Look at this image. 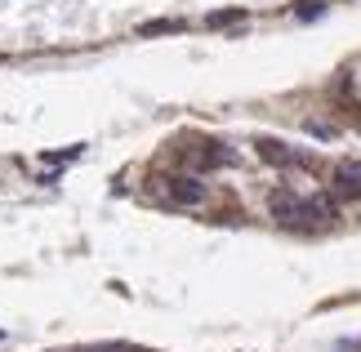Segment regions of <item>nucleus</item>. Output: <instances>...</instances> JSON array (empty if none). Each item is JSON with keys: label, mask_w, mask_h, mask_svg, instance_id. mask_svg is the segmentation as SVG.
Returning a JSON list of instances; mask_svg holds the SVG:
<instances>
[{"label": "nucleus", "mask_w": 361, "mask_h": 352, "mask_svg": "<svg viewBox=\"0 0 361 352\" xmlns=\"http://www.w3.org/2000/svg\"><path fill=\"white\" fill-rule=\"evenodd\" d=\"M80 152H85V147H63V152H49L45 161H49V165H67V161H76Z\"/></svg>", "instance_id": "10"}, {"label": "nucleus", "mask_w": 361, "mask_h": 352, "mask_svg": "<svg viewBox=\"0 0 361 352\" xmlns=\"http://www.w3.org/2000/svg\"><path fill=\"white\" fill-rule=\"evenodd\" d=\"M268 210H272L276 223H286V228H303V223H308V196H299L290 188H276L268 196Z\"/></svg>", "instance_id": "1"}, {"label": "nucleus", "mask_w": 361, "mask_h": 352, "mask_svg": "<svg viewBox=\"0 0 361 352\" xmlns=\"http://www.w3.org/2000/svg\"><path fill=\"white\" fill-rule=\"evenodd\" d=\"M259 157L263 161H268V165H281V170H286V165H308V157H299V152H290L286 143H281V138H259Z\"/></svg>", "instance_id": "4"}, {"label": "nucleus", "mask_w": 361, "mask_h": 352, "mask_svg": "<svg viewBox=\"0 0 361 352\" xmlns=\"http://www.w3.org/2000/svg\"><path fill=\"white\" fill-rule=\"evenodd\" d=\"M170 32H183V18H152L138 27V36H170Z\"/></svg>", "instance_id": "6"}, {"label": "nucleus", "mask_w": 361, "mask_h": 352, "mask_svg": "<svg viewBox=\"0 0 361 352\" xmlns=\"http://www.w3.org/2000/svg\"><path fill=\"white\" fill-rule=\"evenodd\" d=\"M232 23H245V13L241 9H219V13L205 18V27H232Z\"/></svg>", "instance_id": "8"}, {"label": "nucleus", "mask_w": 361, "mask_h": 352, "mask_svg": "<svg viewBox=\"0 0 361 352\" xmlns=\"http://www.w3.org/2000/svg\"><path fill=\"white\" fill-rule=\"evenodd\" d=\"M330 188H335L339 201H361V165H335Z\"/></svg>", "instance_id": "3"}, {"label": "nucleus", "mask_w": 361, "mask_h": 352, "mask_svg": "<svg viewBox=\"0 0 361 352\" xmlns=\"http://www.w3.org/2000/svg\"><path fill=\"white\" fill-rule=\"evenodd\" d=\"M326 223V219H335V201L330 196H308V223Z\"/></svg>", "instance_id": "7"}, {"label": "nucleus", "mask_w": 361, "mask_h": 352, "mask_svg": "<svg viewBox=\"0 0 361 352\" xmlns=\"http://www.w3.org/2000/svg\"><path fill=\"white\" fill-rule=\"evenodd\" d=\"M308 134H312V138H335V125H322V121H308Z\"/></svg>", "instance_id": "11"}, {"label": "nucleus", "mask_w": 361, "mask_h": 352, "mask_svg": "<svg viewBox=\"0 0 361 352\" xmlns=\"http://www.w3.org/2000/svg\"><path fill=\"white\" fill-rule=\"evenodd\" d=\"M161 192H165V201H170V205H201L205 201V192H210V188H205V183L197 178V174H170V178H161Z\"/></svg>", "instance_id": "2"}, {"label": "nucleus", "mask_w": 361, "mask_h": 352, "mask_svg": "<svg viewBox=\"0 0 361 352\" xmlns=\"http://www.w3.org/2000/svg\"><path fill=\"white\" fill-rule=\"evenodd\" d=\"M188 161H192V170H219V165H232L237 157H232L228 147H219V143H205V147L192 152Z\"/></svg>", "instance_id": "5"}, {"label": "nucleus", "mask_w": 361, "mask_h": 352, "mask_svg": "<svg viewBox=\"0 0 361 352\" xmlns=\"http://www.w3.org/2000/svg\"><path fill=\"white\" fill-rule=\"evenodd\" d=\"M322 13H326V0H303V5L295 9V18L299 23H312V18H322Z\"/></svg>", "instance_id": "9"}, {"label": "nucleus", "mask_w": 361, "mask_h": 352, "mask_svg": "<svg viewBox=\"0 0 361 352\" xmlns=\"http://www.w3.org/2000/svg\"><path fill=\"white\" fill-rule=\"evenodd\" d=\"M0 339H5V330H0Z\"/></svg>", "instance_id": "12"}]
</instances>
